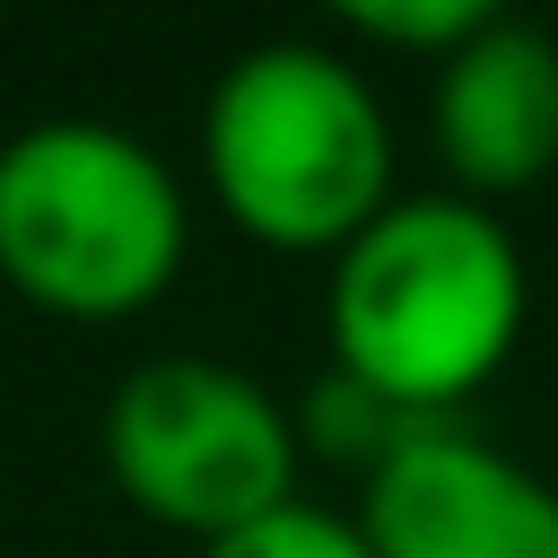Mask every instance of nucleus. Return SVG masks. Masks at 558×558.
Here are the masks:
<instances>
[{"instance_id": "7ed1b4c3", "label": "nucleus", "mask_w": 558, "mask_h": 558, "mask_svg": "<svg viewBox=\"0 0 558 558\" xmlns=\"http://www.w3.org/2000/svg\"><path fill=\"white\" fill-rule=\"evenodd\" d=\"M192 253L174 166L96 113H52L0 140V279L61 323L148 314Z\"/></svg>"}, {"instance_id": "20e7f679", "label": "nucleus", "mask_w": 558, "mask_h": 558, "mask_svg": "<svg viewBox=\"0 0 558 558\" xmlns=\"http://www.w3.org/2000/svg\"><path fill=\"white\" fill-rule=\"evenodd\" d=\"M96 453L148 523L201 549L296 506V462H305L288 401H270L244 366L192 349L148 357L105 392Z\"/></svg>"}, {"instance_id": "6e6552de", "label": "nucleus", "mask_w": 558, "mask_h": 558, "mask_svg": "<svg viewBox=\"0 0 558 558\" xmlns=\"http://www.w3.org/2000/svg\"><path fill=\"white\" fill-rule=\"evenodd\" d=\"M340 26H349V35H366V44L418 52V61L436 70L453 44H471V35L488 26V0H349V9H340Z\"/></svg>"}, {"instance_id": "f03ea898", "label": "nucleus", "mask_w": 558, "mask_h": 558, "mask_svg": "<svg viewBox=\"0 0 558 558\" xmlns=\"http://www.w3.org/2000/svg\"><path fill=\"white\" fill-rule=\"evenodd\" d=\"M201 174L253 244L349 253L392 209V131L357 61L323 44H253L201 105Z\"/></svg>"}, {"instance_id": "39448f33", "label": "nucleus", "mask_w": 558, "mask_h": 558, "mask_svg": "<svg viewBox=\"0 0 558 558\" xmlns=\"http://www.w3.org/2000/svg\"><path fill=\"white\" fill-rule=\"evenodd\" d=\"M349 523L375 558H558V488L462 418L357 480Z\"/></svg>"}, {"instance_id": "423d86ee", "label": "nucleus", "mask_w": 558, "mask_h": 558, "mask_svg": "<svg viewBox=\"0 0 558 558\" xmlns=\"http://www.w3.org/2000/svg\"><path fill=\"white\" fill-rule=\"evenodd\" d=\"M427 140L462 201L532 192L558 166V35L488 9V26L427 78Z\"/></svg>"}, {"instance_id": "f257e3e1", "label": "nucleus", "mask_w": 558, "mask_h": 558, "mask_svg": "<svg viewBox=\"0 0 558 558\" xmlns=\"http://www.w3.org/2000/svg\"><path fill=\"white\" fill-rule=\"evenodd\" d=\"M523 305L532 279L506 218L462 192H418L331 253V366L418 418H462V401L514 357Z\"/></svg>"}, {"instance_id": "0eeeda50", "label": "nucleus", "mask_w": 558, "mask_h": 558, "mask_svg": "<svg viewBox=\"0 0 558 558\" xmlns=\"http://www.w3.org/2000/svg\"><path fill=\"white\" fill-rule=\"evenodd\" d=\"M296 445L305 453H323V462H340V471H357V480H375L392 453H410L427 427H453V418H418V410H401V401H384L375 384H357L349 366H323L305 392H296Z\"/></svg>"}, {"instance_id": "1a4fd4ad", "label": "nucleus", "mask_w": 558, "mask_h": 558, "mask_svg": "<svg viewBox=\"0 0 558 558\" xmlns=\"http://www.w3.org/2000/svg\"><path fill=\"white\" fill-rule=\"evenodd\" d=\"M201 558H375L366 541H357V523L349 514H331V506H279V514H262V523H244V532H227V541H209Z\"/></svg>"}]
</instances>
